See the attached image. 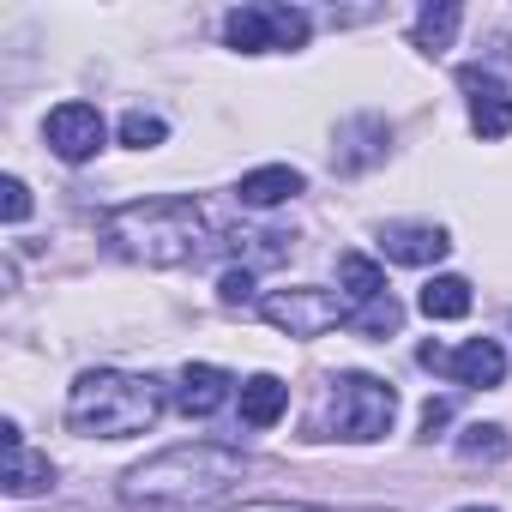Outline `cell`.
Instances as JSON below:
<instances>
[{"mask_svg":"<svg viewBox=\"0 0 512 512\" xmlns=\"http://www.w3.org/2000/svg\"><path fill=\"white\" fill-rule=\"evenodd\" d=\"M103 241L133 266H193L217 235L199 199H133L103 217Z\"/></svg>","mask_w":512,"mask_h":512,"instance_id":"cell-2","label":"cell"},{"mask_svg":"<svg viewBox=\"0 0 512 512\" xmlns=\"http://www.w3.org/2000/svg\"><path fill=\"white\" fill-rule=\"evenodd\" d=\"M163 386L151 374H121V368H91L67 392V428L85 440H133L151 434L163 416Z\"/></svg>","mask_w":512,"mask_h":512,"instance_id":"cell-3","label":"cell"},{"mask_svg":"<svg viewBox=\"0 0 512 512\" xmlns=\"http://www.w3.org/2000/svg\"><path fill=\"white\" fill-rule=\"evenodd\" d=\"M458 458H506V428L470 422V428L458 434Z\"/></svg>","mask_w":512,"mask_h":512,"instance_id":"cell-20","label":"cell"},{"mask_svg":"<svg viewBox=\"0 0 512 512\" xmlns=\"http://www.w3.org/2000/svg\"><path fill=\"white\" fill-rule=\"evenodd\" d=\"M338 284L350 302H380L386 296V272L368 260V253H338Z\"/></svg>","mask_w":512,"mask_h":512,"instance_id":"cell-16","label":"cell"},{"mask_svg":"<svg viewBox=\"0 0 512 512\" xmlns=\"http://www.w3.org/2000/svg\"><path fill=\"white\" fill-rule=\"evenodd\" d=\"M229 386H235V380H229L217 362H187V368H181V386H175V404H181L187 416H211V410H223Z\"/></svg>","mask_w":512,"mask_h":512,"instance_id":"cell-12","label":"cell"},{"mask_svg":"<svg viewBox=\"0 0 512 512\" xmlns=\"http://www.w3.org/2000/svg\"><path fill=\"white\" fill-rule=\"evenodd\" d=\"M458 512H494V506H458Z\"/></svg>","mask_w":512,"mask_h":512,"instance_id":"cell-25","label":"cell"},{"mask_svg":"<svg viewBox=\"0 0 512 512\" xmlns=\"http://www.w3.org/2000/svg\"><path fill=\"white\" fill-rule=\"evenodd\" d=\"M302 187H308V181H302V169H290V163H266V169H247V175H241L235 199H241V205H253V211H272V205L296 199Z\"/></svg>","mask_w":512,"mask_h":512,"instance_id":"cell-10","label":"cell"},{"mask_svg":"<svg viewBox=\"0 0 512 512\" xmlns=\"http://www.w3.org/2000/svg\"><path fill=\"white\" fill-rule=\"evenodd\" d=\"M241 476H247V458L235 446L187 440V446H169V452L133 464L121 476V500L133 512H193V506L223 500Z\"/></svg>","mask_w":512,"mask_h":512,"instance_id":"cell-1","label":"cell"},{"mask_svg":"<svg viewBox=\"0 0 512 512\" xmlns=\"http://www.w3.org/2000/svg\"><path fill=\"white\" fill-rule=\"evenodd\" d=\"M380 253L392 266H434L452 253V235L440 223H392V229H380Z\"/></svg>","mask_w":512,"mask_h":512,"instance_id":"cell-9","label":"cell"},{"mask_svg":"<svg viewBox=\"0 0 512 512\" xmlns=\"http://www.w3.org/2000/svg\"><path fill=\"white\" fill-rule=\"evenodd\" d=\"M446 422H452V404H446V398H428V404H422V434L434 440Z\"/></svg>","mask_w":512,"mask_h":512,"instance_id":"cell-24","label":"cell"},{"mask_svg":"<svg viewBox=\"0 0 512 512\" xmlns=\"http://www.w3.org/2000/svg\"><path fill=\"white\" fill-rule=\"evenodd\" d=\"M266 326H278L284 338H326L338 326H350V308L338 290H320V284H296V290H272L260 302Z\"/></svg>","mask_w":512,"mask_h":512,"instance_id":"cell-5","label":"cell"},{"mask_svg":"<svg viewBox=\"0 0 512 512\" xmlns=\"http://www.w3.org/2000/svg\"><path fill=\"white\" fill-rule=\"evenodd\" d=\"M308 13L302 7H235L223 19V37L229 49L241 55H266V49H302L308 43Z\"/></svg>","mask_w":512,"mask_h":512,"instance_id":"cell-6","label":"cell"},{"mask_svg":"<svg viewBox=\"0 0 512 512\" xmlns=\"http://www.w3.org/2000/svg\"><path fill=\"white\" fill-rule=\"evenodd\" d=\"M229 512H326V506H308V500H241Z\"/></svg>","mask_w":512,"mask_h":512,"instance_id":"cell-23","label":"cell"},{"mask_svg":"<svg viewBox=\"0 0 512 512\" xmlns=\"http://www.w3.org/2000/svg\"><path fill=\"white\" fill-rule=\"evenodd\" d=\"M43 139H49V151H55L61 163H85V157L103 151L109 127H103L97 103H55L49 121H43Z\"/></svg>","mask_w":512,"mask_h":512,"instance_id":"cell-7","label":"cell"},{"mask_svg":"<svg viewBox=\"0 0 512 512\" xmlns=\"http://www.w3.org/2000/svg\"><path fill=\"white\" fill-rule=\"evenodd\" d=\"M350 326L368 332V338H386V332L404 326V308H398L392 296H380V302H362V314H350Z\"/></svg>","mask_w":512,"mask_h":512,"instance_id":"cell-19","label":"cell"},{"mask_svg":"<svg viewBox=\"0 0 512 512\" xmlns=\"http://www.w3.org/2000/svg\"><path fill=\"white\" fill-rule=\"evenodd\" d=\"M169 139V127H163V115H145V109H133V115H121V145H133V151H157Z\"/></svg>","mask_w":512,"mask_h":512,"instance_id":"cell-18","label":"cell"},{"mask_svg":"<svg viewBox=\"0 0 512 512\" xmlns=\"http://www.w3.org/2000/svg\"><path fill=\"white\" fill-rule=\"evenodd\" d=\"M458 25H464L458 0H434V7H422V13H416V31H410V43H416L422 55H440V49H452Z\"/></svg>","mask_w":512,"mask_h":512,"instance_id":"cell-15","label":"cell"},{"mask_svg":"<svg viewBox=\"0 0 512 512\" xmlns=\"http://www.w3.org/2000/svg\"><path fill=\"white\" fill-rule=\"evenodd\" d=\"M0 482H7V494H49L55 488V464L31 446H7V470H0Z\"/></svg>","mask_w":512,"mask_h":512,"instance_id":"cell-14","label":"cell"},{"mask_svg":"<svg viewBox=\"0 0 512 512\" xmlns=\"http://www.w3.org/2000/svg\"><path fill=\"white\" fill-rule=\"evenodd\" d=\"M446 374H452L458 386H482V392H488V386L506 380V350H500L494 338H470L464 350L446 356Z\"/></svg>","mask_w":512,"mask_h":512,"instance_id":"cell-11","label":"cell"},{"mask_svg":"<svg viewBox=\"0 0 512 512\" xmlns=\"http://www.w3.org/2000/svg\"><path fill=\"white\" fill-rule=\"evenodd\" d=\"M0 217H7V223H25V217H31V187H25L19 175L0 181Z\"/></svg>","mask_w":512,"mask_h":512,"instance_id":"cell-22","label":"cell"},{"mask_svg":"<svg viewBox=\"0 0 512 512\" xmlns=\"http://www.w3.org/2000/svg\"><path fill=\"white\" fill-rule=\"evenodd\" d=\"M217 302H223V308H247V302H253V272H247V266H229V272L217 278Z\"/></svg>","mask_w":512,"mask_h":512,"instance_id":"cell-21","label":"cell"},{"mask_svg":"<svg viewBox=\"0 0 512 512\" xmlns=\"http://www.w3.org/2000/svg\"><path fill=\"white\" fill-rule=\"evenodd\" d=\"M398 422V392L374 374H332L326 380V434L332 440H386Z\"/></svg>","mask_w":512,"mask_h":512,"instance_id":"cell-4","label":"cell"},{"mask_svg":"<svg viewBox=\"0 0 512 512\" xmlns=\"http://www.w3.org/2000/svg\"><path fill=\"white\" fill-rule=\"evenodd\" d=\"M416 308H422L428 320H464V314H470V284H464V278H434Z\"/></svg>","mask_w":512,"mask_h":512,"instance_id":"cell-17","label":"cell"},{"mask_svg":"<svg viewBox=\"0 0 512 512\" xmlns=\"http://www.w3.org/2000/svg\"><path fill=\"white\" fill-rule=\"evenodd\" d=\"M458 85H464V97H470V127H476L482 139H506V133H512V91H506L488 67H464Z\"/></svg>","mask_w":512,"mask_h":512,"instance_id":"cell-8","label":"cell"},{"mask_svg":"<svg viewBox=\"0 0 512 512\" xmlns=\"http://www.w3.org/2000/svg\"><path fill=\"white\" fill-rule=\"evenodd\" d=\"M284 410H290V386H284L278 374H253V380L241 386V422H247V428H272Z\"/></svg>","mask_w":512,"mask_h":512,"instance_id":"cell-13","label":"cell"}]
</instances>
